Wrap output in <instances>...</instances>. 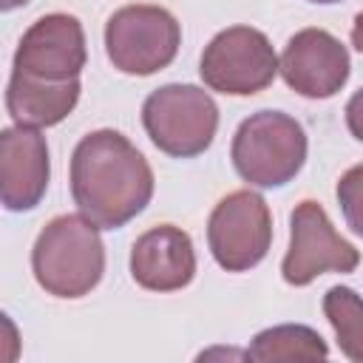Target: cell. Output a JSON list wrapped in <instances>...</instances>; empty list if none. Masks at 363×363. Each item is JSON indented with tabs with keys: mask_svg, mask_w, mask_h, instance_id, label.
I'll list each match as a JSON object with an SVG mask.
<instances>
[{
	"mask_svg": "<svg viewBox=\"0 0 363 363\" xmlns=\"http://www.w3.org/2000/svg\"><path fill=\"white\" fill-rule=\"evenodd\" d=\"M233 167L255 187H284L306 162V133L284 111H258L247 116L233 136Z\"/></svg>",
	"mask_w": 363,
	"mask_h": 363,
	"instance_id": "3",
	"label": "cell"
},
{
	"mask_svg": "<svg viewBox=\"0 0 363 363\" xmlns=\"http://www.w3.org/2000/svg\"><path fill=\"white\" fill-rule=\"evenodd\" d=\"M142 125L162 153L173 159H193L213 145L218 130V105L199 85H162L145 99Z\"/></svg>",
	"mask_w": 363,
	"mask_h": 363,
	"instance_id": "4",
	"label": "cell"
},
{
	"mask_svg": "<svg viewBox=\"0 0 363 363\" xmlns=\"http://www.w3.org/2000/svg\"><path fill=\"white\" fill-rule=\"evenodd\" d=\"M278 71L295 94L306 99H329L346 85L352 62L346 45L335 34L303 28L284 45Z\"/></svg>",
	"mask_w": 363,
	"mask_h": 363,
	"instance_id": "10",
	"label": "cell"
},
{
	"mask_svg": "<svg viewBox=\"0 0 363 363\" xmlns=\"http://www.w3.org/2000/svg\"><path fill=\"white\" fill-rule=\"evenodd\" d=\"M79 91H82L79 77L48 82V79H34L11 71V79L6 88V108L17 125L51 128L74 111V105L79 102Z\"/></svg>",
	"mask_w": 363,
	"mask_h": 363,
	"instance_id": "13",
	"label": "cell"
},
{
	"mask_svg": "<svg viewBox=\"0 0 363 363\" xmlns=\"http://www.w3.org/2000/svg\"><path fill=\"white\" fill-rule=\"evenodd\" d=\"M48 145L37 128H6L0 133V199L11 213L34 210L48 190Z\"/></svg>",
	"mask_w": 363,
	"mask_h": 363,
	"instance_id": "11",
	"label": "cell"
},
{
	"mask_svg": "<svg viewBox=\"0 0 363 363\" xmlns=\"http://www.w3.org/2000/svg\"><path fill=\"white\" fill-rule=\"evenodd\" d=\"M31 269L37 284L54 298L88 295L105 272V244L99 227L79 216L51 218L31 250Z\"/></svg>",
	"mask_w": 363,
	"mask_h": 363,
	"instance_id": "2",
	"label": "cell"
},
{
	"mask_svg": "<svg viewBox=\"0 0 363 363\" xmlns=\"http://www.w3.org/2000/svg\"><path fill=\"white\" fill-rule=\"evenodd\" d=\"M346 125H349V133L363 142V88L354 91V96L346 102Z\"/></svg>",
	"mask_w": 363,
	"mask_h": 363,
	"instance_id": "17",
	"label": "cell"
},
{
	"mask_svg": "<svg viewBox=\"0 0 363 363\" xmlns=\"http://www.w3.org/2000/svg\"><path fill=\"white\" fill-rule=\"evenodd\" d=\"M207 244L227 272H247L261 264L272 244V216L264 196L235 190L224 196L207 221Z\"/></svg>",
	"mask_w": 363,
	"mask_h": 363,
	"instance_id": "7",
	"label": "cell"
},
{
	"mask_svg": "<svg viewBox=\"0 0 363 363\" xmlns=\"http://www.w3.org/2000/svg\"><path fill=\"white\" fill-rule=\"evenodd\" d=\"M329 354L326 340L303 323H281L258 332L247 349L250 360H323Z\"/></svg>",
	"mask_w": 363,
	"mask_h": 363,
	"instance_id": "14",
	"label": "cell"
},
{
	"mask_svg": "<svg viewBox=\"0 0 363 363\" xmlns=\"http://www.w3.org/2000/svg\"><path fill=\"white\" fill-rule=\"evenodd\" d=\"M360 252L329 221L318 201H301L289 216V250L281 261V275L292 286H306L323 272H352Z\"/></svg>",
	"mask_w": 363,
	"mask_h": 363,
	"instance_id": "8",
	"label": "cell"
},
{
	"mask_svg": "<svg viewBox=\"0 0 363 363\" xmlns=\"http://www.w3.org/2000/svg\"><path fill=\"white\" fill-rule=\"evenodd\" d=\"M337 204L343 210L346 224L363 235V164L349 167L337 182Z\"/></svg>",
	"mask_w": 363,
	"mask_h": 363,
	"instance_id": "16",
	"label": "cell"
},
{
	"mask_svg": "<svg viewBox=\"0 0 363 363\" xmlns=\"http://www.w3.org/2000/svg\"><path fill=\"white\" fill-rule=\"evenodd\" d=\"M179 45L182 26L162 6H125L105 23V51L122 74H156L176 60Z\"/></svg>",
	"mask_w": 363,
	"mask_h": 363,
	"instance_id": "5",
	"label": "cell"
},
{
	"mask_svg": "<svg viewBox=\"0 0 363 363\" xmlns=\"http://www.w3.org/2000/svg\"><path fill=\"white\" fill-rule=\"evenodd\" d=\"M309 3H320V6H329V3H340V0H309Z\"/></svg>",
	"mask_w": 363,
	"mask_h": 363,
	"instance_id": "20",
	"label": "cell"
},
{
	"mask_svg": "<svg viewBox=\"0 0 363 363\" xmlns=\"http://www.w3.org/2000/svg\"><path fill=\"white\" fill-rule=\"evenodd\" d=\"M85 60H88V48L79 20L57 11L28 26V31L23 34L14 51L11 71L34 79L62 82V79H77L85 68Z\"/></svg>",
	"mask_w": 363,
	"mask_h": 363,
	"instance_id": "9",
	"label": "cell"
},
{
	"mask_svg": "<svg viewBox=\"0 0 363 363\" xmlns=\"http://www.w3.org/2000/svg\"><path fill=\"white\" fill-rule=\"evenodd\" d=\"M323 315L337 335L340 352L363 363V298L349 286H332L323 295Z\"/></svg>",
	"mask_w": 363,
	"mask_h": 363,
	"instance_id": "15",
	"label": "cell"
},
{
	"mask_svg": "<svg viewBox=\"0 0 363 363\" xmlns=\"http://www.w3.org/2000/svg\"><path fill=\"white\" fill-rule=\"evenodd\" d=\"M130 275L150 292L184 289L196 275V252L190 235L173 224L150 227L130 247Z\"/></svg>",
	"mask_w": 363,
	"mask_h": 363,
	"instance_id": "12",
	"label": "cell"
},
{
	"mask_svg": "<svg viewBox=\"0 0 363 363\" xmlns=\"http://www.w3.org/2000/svg\"><path fill=\"white\" fill-rule=\"evenodd\" d=\"M71 196L99 230H119L153 199V170L119 130H94L71 153Z\"/></svg>",
	"mask_w": 363,
	"mask_h": 363,
	"instance_id": "1",
	"label": "cell"
},
{
	"mask_svg": "<svg viewBox=\"0 0 363 363\" xmlns=\"http://www.w3.org/2000/svg\"><path fill=\"white\" fill-rule=\"evenodd\" d=\"M199 74L210 91L252 96L275 79L278 57L264 31L252 26H230L207 43Z\"/></svg>",
	"mask_w": 363,
	"mask_h": 363,
	"instance_id": "6",
	"label": "cell"
},
{
	"mask_svg": "<svg viewBox=\"0 0 363 363\" xmlns=\"http://www.w3.org/2000/svg\"><path fill=\"white\" fill-rule=\"evenodd\" d=\"M352 45L363 54V11L354 17V26H352Z\"/></svg>",
	"mask_w": 363,
	"mask_h": 363,
	"instance_id": "18",
	"label": "cell"
},
{
	"mask_svg": "<svg viewBox=\"0 0 363 363\" xmlns=\"http://www.w3.org/2000/svg\"><path fill=\"white\" fill-rule=\"evenodd\" d=\"M28 0H0V9L3 11H11V9H17V6H26Z\"/></svg>",
	"mask_w": 363,
	"mask_h": 363,
	"instance_id": "19",
	"label": "cell"
}]
</instances>
